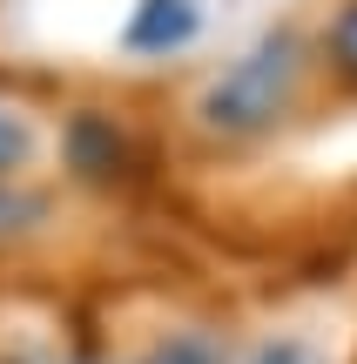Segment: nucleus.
<instances>
[{"mask_svg": "<svg viewBox=\"0 0 357 364\" xmlns=\"http://www.w3.org/2000/svg\"><path fill=\"white\" fill-rule=\"evenodd\" d=\"M27 156H34V122H27L21 108L0 102V176L27 169Z\"/></svg>", "mask_w": 357, "mask_h": 364, "instance_id": "nucleus-6", "label": "nucleus"}, {"mask_svg": "<svg viewBox=\"0 0 357 364\" xmlns=\"http://www.w3.org/2000/svg\"><path fill=\"white\" fill-rule=\"evenodd\" d=\"M250 364H324L317 358V344H304V338H270V344H256Z\"/></svg>", "mask_w": 357, "mask_h": 364, "instance_id": "nucleus-8", "label": "nucleus"}, {"mask_svg": "<svg viewBox=\"0 0 357 364\" xmlns=\"http://www.w3.org/2000/svg\"><path fill=\"white\" fill-rule=\"evenodd\" d=\"M297 81H304V48H297V34H263L250 54H236V61L202 88L196 115H202L209 135L243 142V135H263V129H277V122L290 115Z\"/></svg>", "mask_w": 357, "mask_h": 364, "instance_id": "nucleus-1", "label": "nucleus"}, {"mask_svg": "<svg viewBox=\"0 0 357 364\" xmlns=\"http://www.w3.org/2000/svg\"><path fill=\"white\" fill-rule=\"evenodd\" d=\"M202 27L196 0H142V7L128 14V27H121V48L135 54H169V48H189Z\"/></svg>", "mask_w": 357, "mask_h": 364, "instance_id": "nucleus-2", "label": "nucleus"}, {"mask_svg": "<svg viewBox=\"0 0 357 364\" xmlns=\"http://www.w3.org/2000/svg\"><path fill=\"white\" fill-rule=\"evenodd\" d=\"M331 61H337V75L357 81V0L337 14V27H331Z\"/></svg>", "mask_w": 357, "mask_h": 364, "instance_id": "nucleus-7", "label": "nucleus"}, {"mask_svg": "<svg viewBox=\"0 0 357 364\" xmlns=\"http://www.w3.org/2000/svg\"><path fill=\"white\" fill-rule=\"evenodd\" d=\"M48 223V196L40 189H21L13 176H0V243H21Z\"/></svg>", "mask_w": 357, "mask_h": 364, "instance_id": "nucleus-4", "label": "nucleus"}, {"mask_svg": "<svg viewBox=\"0 0 357 364\" xmlns=\"http://www.w3.org/2000/svg\"><path fill=\"white\" fill-rule=\"evenodd\" d=\"M148 364H229L223 344L202 338V331H175V338H162L155 351H148Z\"/></svg>", "mask_w": 357, "mask_h": 364, "instance_id": "nucleus-5", "label": "nucleus"}, {"mask_svg": "<svg viewBox=\"0 0 357 364\" xmlns=\"http://www.w3.org/2000/svg\"><path fill=\"white\" fill-rule=\"evenodd\" d=\"M67 162H75L81 176H108L121 162V135L108 129L101 115H81L75 129H67Z\"/></svg>", "mask_w": 357, "mask_h": 364, "instance_id": "nucleus-3", "label": "nucleus"}]
</instances>
